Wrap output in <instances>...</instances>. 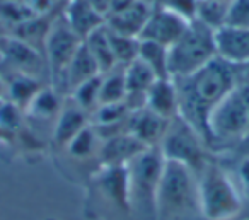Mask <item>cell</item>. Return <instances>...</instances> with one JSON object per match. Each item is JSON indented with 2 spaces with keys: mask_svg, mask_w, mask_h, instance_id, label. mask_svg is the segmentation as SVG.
I'll return each mask as SVG.
<instances>
[{
  "mask_svg": "<svg viewBox=\"0 0 249 220\" xmlns=\"http://www.w3.org/2000/svg\"><path fill=\"white\" fill-rule=\"evenodd\" d=\"M157 79L159 77L140 58L133 60L132 63L124 67V86H126L124 103H126V106L132 111L145 106L147 92Z\"/></svg>",
  "mask_w": 249,
  "mask_h": 220,
  "instance_id": "cell-16",
  "label": "cell"
},
{
  "mask_svg": "<svg viewBox=\"0 0 249 220\" xmlns=\"http://www.w3.org/2000/svg\"><path fill=\"white\" fill-rule=\"evenodd\" d=\"M154 220H205L198 176L193 169L166 159L157 189Z\"/></svg>",
  "mask_w": 249,
  "mask_h": 220,
  "instance_id": "cell-2",
  "label": "cell"
},
{
  "mask_svg": "<svg viewBox=\"0 0 249 220\" xmlns=\"http://www.w3.org/2000/svg\"><path fill=\"white\" fill-rule=\"evenodd\" d=\"M159 148L164 159L181 162L195 172L200 171L215 155L205 138L179 114L169 121Z\"/></svg>",
  "mask_w": 249,
  "mask_h": 220,
  "instance_id": "cell-8",
  "label": "cell"
},
{
  "mask_svg": "<svg viewBox=\"0 0 249 220\" xmlns=\"http://www.w3.org/2000/svg\"><path fill=\"white\" fill-rule=\"evenodd\" d=\"M106 24V22H104ZM107 28V26H106ZM109 33V41L111 48L114 53V60L120 67H126L128 63H132L133 60L139 58V48H140V39L135 36H126L120 35V33H114L107 28Z\"/></svg>",
  "mask_w": 249,
  "mask_h": 220,
  "instance_id": "cell-25",
  "label": "cell"
},
{
  "mask_svg": "<svg viewBox=\"0 0 249 220\" xmlns=\"http://www.w3.org/2000/svg\"><path fill=\"white\" fill-rule=\"evenodd\" d=\"M227 24L249 28V0H231Z\"/></svg>",
  "mask_w": 249,
  "mask_h": 220,
  "instance_id": "cell-27",
  "label": "cell"
},
{
  "mask_svg": "<svg viewBox=\"0 0 249 220\" xmlns=\"http://www.w3.org/2000/svg\"><path fill=\"white\" fill-rule=\"evenodd\" d=\"M235 75L239 87H249V62L235 67Z\"/></svg>",
  "mask_w": 249,
  "mask_h": 220,
  "instance_id": "cell-28",
  "label": "cell"
},
{
  "mask_svg": "<svg viewBox=\"0 0 249 220\" xmlns=\"http://www.w3.org/2000/svg\"><path fill=\"white\" fill-rule=\"evenodd\" d=\"M87 125H90V114L77 106L70 97H67L62 111H60L58 118L55 121V127H53L50 147L53 148V152L62 150Z\"/></svg>",
  "mask_w": 249,
  "mask_h": 220,
  "instance_id": "cell-13",
  "label": "cell"
},
{
  "mask_svg": "<svg viewBox=\"0 0 249 220\" xmlns=\"http://www.w3.org/2000/svg\"><path fill=\"white\" fill-rule=\"evenodd\" d=\"M87 2H89V4L92 5L97 12H101L104 18L109 14L111 5H113V0H87Z\"/></svg>",
  "mask_w": 249,
  "mask_h": 220,
  "instance_id": "cell-29",
  "label": "cell"
},
{
  "mask_svg": "<svg viewBox=\"0 0 249 220\" xmlns=\"http://www.w3.org/2000/svg\"><path fill=\"white\" fill-rule=\"evenodd\" d=\"M0 72L22 73L50 84V69L45 55L12 35L0 45Z\"/></svg>",
  "mask_w": 249,
  "mask_h": 220,
  "instance_id": "cell-10",
  "label": "cell"
},
{
  "mask_svg": "<svg viewBox=\"0 0 249 220\" xmlns=\"http://www.w3.org/2000/svg\"><path fill=\"white\" fill-rule=\"evenodd\" d=\"M173 80L178 89L179 116L186 120L208 145V116L213 108L237 87L235 67L217 56L191 75Z\"/></svg>",
  "mask_w": 249,
  "mask_h": 220,
  "instance_id": "cell-1",
  "label": "cell"
},
{
  "mask_svg": "<svg viewBox=\"0 0 249 220\" xmlns=\"http://www.w3.org/2000/svg\"><path fill=\"white\" fill-rule=\"evenodd\" d=\"M147 148L149 147L143 145L139 138H135L128 131H123V133L103 138L99 148V162L101 165L124 167Z\"/></svg>",
  "mask_w": 249,
  "mask_h": 220,
  "instance_id": "cell-14",
  "label": "cell"
},
{
  "mask_svg": "<svg viewBox=\"0 0 249 220\" xmlns=\"http://www.w3.org/2000/svg\"><path fill=\"white\" fill-rule=\"evenodd\" d=\"M126 96L124 86V67H114L106 73H101V89H99V104L123 103Z\"/></svg>",
  "mask_w": 249,
  "mask_h": 220,
  "instance_id": "cell-23",
  "label": "cell"
},
{
  "mask_svg": "<svg viewBox=\"0 0 249 220\" xmlns=\"http://www.w3.org/2000/svg\"><path fill=\"white\" fill-rule=\"evenodd\" d=\"M46 220H56V219H52V217H50V219H46Z\"/></svg>",
  "mask_w": 249,
  "mask_h": 220,
  "instance_id": "cell-33",
  "label": "cell"
},
{
  "mask_svg": "<svg viewBox=\"0 0 249 220\" xmlns=\"http://www.w3.org/2000/svg\"><path fill=\"white\" fill-rule=\"evenodd\" d=\"M217 58L215 31L203 22L193 21L173 46L167 48V69L171 79H183Z\"/></svg>",
  "mask_w": 249,
  "mask_h": 220,
  "instance_id": "cell-7",
  "label": "cell"
},
{
  "mask_svg": "<svg viewBox=\"0 0 249 220\" xmlns=\"http://www.w3.org/2000/svg\"><path fill=\"white\" fill-rule=\"evenodd\" d=\"M84 45L87 46L90 55L94 56L101 73H106V72H109V70H113L114 67H118L116 60H114L113 48H111L109 33H107L106 24L101 26L92 35L87 36V38L84 39Z\"/></svg>",
  "mask_w": 249,
  "mask_h": 220,
  "instance_id": "cell-21",
  "label": "cell"
},
{
  "mask_svg": "<svg viewBox=\"0 0 249 220\" xmlns=\"http://www.w3.org/2000/svg\"><path fill=\"white\" fill-rule=\"evenodd\" d=\"M190 22L191 19L184 18L173 9L164 7V5H154L152 12L140 33V39L169 48L186 31Z\"/></svg>",
  "mask_w": 249,
  "mask_h": 220,
  "instance_id": "cell-11",
  "label": "cell"
},
{
  "mask_svg": "<svg viewBox=\"0 0 249 220\" xmlns=\"http://www.w3.org/2000/svg\"><path fill=\"white\" fill-rule=\"evenodd\" d=\"M84 189L82 215L87 220H132L126 167L101 165Z\"/></svg>",
  "mask_w": 249,
  "mask_h": 220,
  "instance_id": "cell-4",
  "label": "cell"
},
{
  "mask_svg": "<svg viewBox=\"0 0 249 220\" xmlns=\"http://www.w3.org/2000/svg\"><path fill=\"white\" fill-rule=\"evenodd\" d=\"M11 35V33H9V29L5 28V24L2 21H0V45H2V41H4L5 38H7V36Z\"/></svg>",
  "mask_w": 249,
  "mask_h": 220,
  "instance_id": "cell-32",
  "label": "cell"
},
{
  "mask_svg": "<svg viewBox=\"0 0 249 220\" xmlns=\"http://www.w3.org/2000/svg\"><path fill=\"white\" fill-rule=\"evenodd\" d=\"M84 39L70 28L69 22L62 16V12H56L52 21V26H50L48 36H46L45 50H43L50 69V86L62 77L67 65L73 58V55L77 53Z\"/></svg>",
  "mask_w": 249,
  "mask_h": 220,
  "instance_id": "cell-9",
  "label": "cell"
},
{
  "mask_svg": "<svg viewBox=\"0 0 249 220\" xmlns=\"http://www.w3.org/2000/svg\"><path fill=\"white\" fill-rule=\"evenodd\" d=\"M152 113L173 120L179 114V101H178V89L173 79H157L149 89L145 97V106Z\"/></svg>",
  "mask_w": 249,
  "mask_h": 220,
  "instance_id": "cell-19",
  "label": "cell"
},
{
  "mask_svg": "<svg viewBox=\"0 0 249 220\" xmlns=\"http://www.w3.org/2000/svg\"><path fill=\"white\" fill-rule=\"evenodd\" d=\"M196 176L205 220L246 219L241 189H239L232 172L217 155H213L196 172Z\"/></svg>",
  "mask_w": 249,
  "mask_h": 220,
  "instance_id": "cell-3",
  "label": "cell"
},
{
  "mask_svg": "<svg viewBox=\"0 0 249 220\" xmlns=\"http://www.w3.org/2000/svg\"><path fill=\"white\" fill-rule=\"evenodd\" d=\"M12 144H14V137L0 127V145H12Z\"/></svg>",
  "mask_w": 249,
  "mask_h": 220,
  "instance_id": "cell-30",
  "label": "cell"
},
{
  "mask_svg": "<svg viewBox=\"0 0 249 220\" xmlns=\"http://www.w3.org/2000/svg\"><path fill=\"white\" fill-rule=\"evenodd\" d=\"M208 147L215 155L231 154L249 135V106L241 87L225 96L208 116Z\"/></svg>",
  "mask_w": 249,
  "mask_h": 220,
  "instance_id": "cell-6",
  "label": "cell"
},
{
  "mask_svg": "<svg viewBox=\"0 0 249 220\" xmlns=\"http://www.w3.org/2000/svg\"><path fill=\"white\" fill-rule=\"evenodd\" d=\"M164 162L160 148L149 147L124 165L132 220H154L156 217V198Z\"/></svg>",
  "mask_w": 249,
  "mask_h": 220,
  "instance_id": "cell-5",
  "label": "cell"
},
{
  "mask_svg": "<svg viewBox=\"0 0 249 220\" xmlns=\"http://www.w3.org/2000/svg\"><path fill=\"white\" fill-rule=\"evenodd\" d=\"M169 121L171 120H166V118L152 113L147 108H140V110L130 113L126 130L147 147H159L164 135H166Z\"/></svg>",
  "mask_w": 249,
  "mask_h": 220,
  "instance_id": "cell-17",
  "label": "cell"
},
{
  "mask_svg": "<svg viewBox=\"0 0 249 220\" xmlns=\"http://www.w3.org/2000/svg\"><path fill=\"white\" fill-rule=\"evenodd\" d=\"M60 12L70 28L82 39H86L106 22V18L97 12L87 0H65Z\"/></svg>",
  "mask_w": 249,
  "mask_h": 220,
  "instance_id": "cell-18",
  "label": "cell"
},
{
  "mask_svg": "<svg viewBox=\"0 0 249 220\" xmlns=\"http://www.w3.org/2000/svg\"><path fill=\"white\" fill-rule=\"evenodd\" d=\"M99 89H101V75H97L86 80V82H82L80 86H77L70 92L69 97L79 108H82L84 111L92 114V111L99 106Z\"/></svg>",
  "mask_w": 249,
  "mask_h": 220,
  "instance_id": "cell-26",
  "label": "cell"
},
{
  "mask_svg": "<svg viewBox=\"0 0 249 220\" xmlns=\"http://www.w3.org/2000/svg\"><path fill=\"white\" fill-rule=\"evenodd\" d=\"M229 9H231V0H198L195 19L215 31L227 24Z\"/></svg>",
  "mask_w": 249,
  "mask_h": 220,
  "instance_id": "cell-22",
  "label": "cell"
},
{
  "mask_svg": "<svg viewBox=\"0 0 249 220\" xmlns=\"http://www.w3.org/2000/svg\"><path fill=\"white\" fill-rule=\"evenodd\" d=\"M5 99H7V84H5L4 75H2V72H0V103Z\"/></svg>",
  "mask_w": 249,
  "mask_h": 220,
  "instance_id": "cell-31",
  "label": "cell"
},
{
  "mask_svg": "<svg viewBox=\"0 0 249 220\" xmlns=\"http://www.w3.org/2000/svg\"><path fill=\"white\" fill-rule=\"evenodd\" d=\"M217 56L237 67L249 62V28L225 24L215 29Z\"/></svg>",
  "mask_w": 249,
  "mask_h": 220,
  "instance_id": "cell-12",
  "label": "cell"
},
{
  "mask_svg": "<svg viewBox=\"0 0 249 220\" xmlns=\"http://www.w3.org/2000/svg\"><path fill=\"white\" fill-rule=\"evenodd\" d=\"M5 84H7V101H11L12 104L24 111L26 108L31 104V101L38 96V92L45 86H48L46 82L35 77L22 75V73H4Z\"/></svg>",
  "mask_w": 249,
  "mask_h": 220,
  "instance_id": "cell-20",
  "label": "cell"
},
{
  "mask_svg": "<svg viewBox=\"0 0 249 220\" xmlns=\"http://www.w3.org/2000/svg\"><path fill=\"white\" fill-rule=\"evenodd\" d=\"M152 7L154 5L150 4L149 0H137V2L120 9V11L107 14L106 26L114 33L135 36V38L140 39V33H142L143 26H145L150 12H152Z\"/></svg>",
  "mask_w": 249,
  "mask_h": 220,
  "instance_id": "cell-15",
  "label": "cell"
},
{
  "mask_svg": "<svg viewBox=\"0 0 249 220\" xmlns=\"http://www.w3.org/2000/svg\"><path fill=\"white\" fill-rule=\"evenodd\" d=\"M139 58L156 73L159 79H171L169 69H167V48L166 46L156 45L150 41L140 39Z\"/></svg>",
  "mask_w": 249,
  "mask_h": 220,
  "instance_id": "cell-24",
  "label": "cell"
}]
</instances>
